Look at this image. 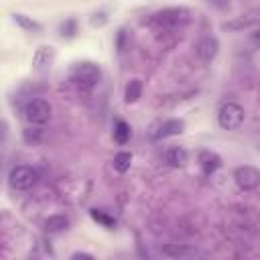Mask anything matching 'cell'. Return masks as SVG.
<instances>
[{
    "instance_id": "22",
    "label": "cell",
    "mask_w": 260,
    "mask_h": 260,
    "mask_svg": "<svg viewBox=\"0 0 260 260\" xmlns=\"http://www.w3.org/2000/svg\"><path fill=\"white\" fill-rule=\"evenodd\" d=\"M116 45H118V51L124 53L126 51V30H118V37H116Z\"/></svg>"
},
{
    "instance_id": "9",
    "label": "cell",
    "mask_w": 260,
    "mask_h": 260,
    "mask_svg": "<svg viewBox=\"0 0 260 260\" xmlns=\"http://www.w3.org/2000/svg\"><path fill=\"white\" fill-rule=\"evenodd\" d=\"M197 162H199V167H201V171H203L205 177L213 175V173L221 167L219 154H215V152H211V150H207V148H201V150L197 152Z\"/></svg>"
},
{
    "instance_id": "20",
    "label": "cell",
    "mask_w": 260,
    "mask_h": 260,
    "mask_svg": "<svg viewBox=\"0 0 260 260\" xmlns=\"http://www.w3.org/2000/svg\"><path fill=\"white\" fill-rule=\"evenodd\" d=\"M106 22H108V14H106L104 10L93 12V14H91V18H89V24H91V26H104Z\"/></svg>"
},
{
    "instance_id": "15",
    "label": "cell",
    "mask_w": 260,
    "mask_h": 260,
    "mask_svg": "<svg viewBox=\"0 0 260 260\" xmlns=\"http://www.w3.org/2000/svg\"><path fill=\"white\" fill-rule=\"evenodd\" d=\"M130 136H132L130 126H128L124 120H116V122H114V140H116L118 144H126V142L130 140Z\"/></svg>"
},
{
    "instance_id": "25",
    "label": "cell",
    "mask_w": 260,
    "mask_h": 260,
    "mask_svg": "<svg viewBox=\"0 0 260 260\" xmlns=\"http://www.w3.org/2000/svg\"><path fill=\"white\" fill-rule=\"evenodd\" d=\"M6 138V124L0 120V140H4Z\"/></svg>"
},
{
    "instance_id": "2",
    "label": "cell",
    "mask_w": 260,
    "mask_h": 260,
    "mask_svg": "<svg viewBox=\"0 0 260 260\" xmlns=\"http://www.w3.org/2000/svg\"><path fill=\"white\" fill-rule=\"evenodd\" d=\"M189 20H191V10L185 6H171L152 14V22L162 28H181Z\"/></svg>"
},
{
    "instance_id": "10",
    "label": "cell",
    "mask_w": 260,
    "mask_h": 260,
    "mask_svg": "<svg viewBox=\"0 0 260 260\" xmlns=\"http://www.w3.org/2000/svg\"><path fill=\"white\" fill-rule=\"evenodd\" d=\"M256 22H258V10H250V12L238 16V18H234V20L223 22L221 28H225V30H244V28L254 26Z\"/></svg>"
},
{
    "instance_id": "7",
    "label": "cell",
    "mask_w": 260,
    "mask_h": 260,
    "mask_svg": "<svg viewBox=\"0 0 260 260\" xmlns=\"http://www.w3.org/2000/svg\"><path fill=\"white\" fill-rule=\"evenodd\" d=\"M219 53V43L215 37H201L195 43V55L203 61V63H211Z\"/></svg>"
},
{
    "instance_id": "24",
    "label": "cell",
    "mask_w": 260,
    "mask_h": 260,
    "mask_svg": "<svg viewBox=\"0 0 260 260\" xmlns=\"http://www.w3.org/2000/svg\"><path fill=\"white\" fill-rule=\"evenodd\" d=\"M71 258L77 260V258H93V256L91 254H85V252H75V254H71Z\"/></svg>"
},
{
    "instance_id": "21",
    "label": "cell",
    "mask_w": 260,
    "mask_h": 260,
    "mask_svg": "<svg viewBox=\"0 0 260 260\" xmlns=\"http://www.w3.org/2000/svg\"><path fill=\"white\" fill-rule=\"evenodd\" d=\"M24 140L37 144V142L41 140V130H39V128H28V130H24Z\"/></svg>"
},
{
    "instance_id": "1",
    "label": "cell",
    "mask_w": 260,
    "mask_h": 260,
    "mask_svg": "<svg viewBox=\"0 0 260 260\" xmlns=\"http://www.w3.org/2000/svg\"><path fill=\"white\" fill-rule=\"evenodd\" d=\"M69 77H71V81H73L77 87H81V89H91V87H95V85L100 83V79H102V69H100V65H95V63H91V61H83V63H75V65L71 67Z\"/></svg>"
},
{
    "instance_id": "17",
    "label": "cell",
    "mask_w": 260,
    "mask_h": 260,
    "mask_svg": "<svg viewBox=\"0 0 260 260\" xmlns=\"http://www.w3.org/2000/svg\"><path fill=\"white\" fill-rule=\"evenodd\" d=\"M12 20L20 26V28H24V30H35V32H39L41 30V22H37L35 18H30V16H26V14H12Z\"/></svg>"
},
{
    "instance_id": "3",
    "label": "cell",
    "mask_w": 260,
    "mask_h": 260,
    "mask_svg": "<svg viewBox=\"0 0 260 260\" xmlns=\"http://www.w3.org/2000/svg\"><path fill=\"white\" fill-rule=\"evenodd\" d=\"M244 118H246L244 108L236 102H225L217 112V124L223 130H238L244 124Z\"/></svg>"
},
{
    "instance_id": "6",
    "label": "cell",
    "mask_w": 260,
    "mask_h": 260,
    "mask_svg": "<svg viewBox=\"0 0 260 260\" xmlns=\"http://www.w3.org/2000/svg\"><path fill=\"white\" fill-rule=\"evenodd\" d=\"M234 181L242 191H254L260 185V171L252 165L238 167L234 171Z\"/></svg>"
},
{
    "instance_id": "13",
    "label": "cell",
    "mask_w": 260,
    "mask_h": 260,
    "mask_svg": "<svg viewBox=\"0 0 260 260\" xmlns=\"http://www.w3.org/2000/svg\"><path fill=\"white\" fill-rule=\"evenodd\" d=\"M67 228H69V217L63 213H57L45 219V230L49 234H59V232H65Z\"/></svg>"
},
{
    "instance_id": "23",
    "label": "cell",
    "mask_w": 260,
    "mask_h": 260,
    "mask_svg": "<svg viewBox=\"0 0 260 260\" xmlns=\"http://www.w3.org/2000/svg\"><path fill=\"white\" fill-rule=\"evenodd\" d=\"M211 6H215L217 10H228L230 8V2L228 0H207Z\"/></svg>"
},
{
    "instance_id": "8",
    "label": "cell",
    "mask_w": 260,
    "mask_h": 260,
    "mask_svg": "<svg viewBox=\"0 0 260 260\" xmlns=\"http://www.w3.org/2000/svg\"><path fill=\"white\" fill-rule=\"evenodd\" d=\"M183 130H185V122L179 120V118H171V120H165L162 124H158V128L152 134V138L154 140H162V138L179 136V134H183Z\"/></svg>"
},
{
    "instance_id": "14",
    "label": "cell",
    "mask_w": 260,
    "mask_h": 260,
    "mask_svg": "<svg viewBox=\"0 0 260 260\" xmlns=\"http://www.w3.org/2000/svg\"><path fill=\"white\" fill-rule=\"evenodd\" d=\"M142 95V81L140 79H130L124 87V102L126 104H134L138 102Z\"/></svg>"
},
{
    "instance_id": "12",
    "label": "cell",
    "mask_w": 260,
    "mask_h": 260,
    "mask_svg": "<svg viewBox=\"0 0 260 260\" xmlns=\"http://www.w3.org/2000/svg\"><path fill=\"white\" fill-rule=\"evenodd\" d=\"M187 160H189V154H187V150H185L183 146H171V148L167 150V162H169L173 169L185 167Z\"/></svg>"
},
{
    "instance_id": "5",
    "label": "cell",
    "mask_w": 260,
    "mask_h": 260,
    "mask_svg": "<svg viewBox=\"0 0 260 260\" xmlns=\"http://www.w3.org/2000/svg\"><path fill=\"white\" fill-rule=\"evenodd\" d=\"M24 118L30 124H45V122H49V118H51V104L47 100H41V98H35L30 102H26Z\"/></svg>"
},
{
    "instance_id": "11",
    "label": "cell",
    "mask_w": 260,
    "mask_h": 260,
    "mask_svg": "<svg viewBox=\"0 0 260 260\" xmlns=\"http://www.w3.org/2000/svg\"><path fill=\"white\" fill-rule=\"evenodd\" d=\"M53 59H55V49L49 47V45H43V47H39V49L35 51V55H32V65H35L39 71H43V69L51 67Z\"/></svg>"
},
{
    "instance_id": "19",
    "label": "cell",
    "mask_w": 260,
    "mask_h": 260,
    "mask_svg": "<svg viewBox=\"0 0 260 260\" xmlns=\"http://www.w3.org/2000/svg\"><path fill=\"white\" fill-rule=\"evenodd\" d=\"M59 32H61L63 39H71V37H75V32H77V20H75V18H67L65 22H61Z\"/></svg>"
},
{
    "instance_id": "16",
    "label": "cell",
    "mask_w": 260,
    "mask_h": 260,
    "mask_svg": "<svg viewBox=\"0 0 260 260\" xmlns=\"http://www.w3.org/2000/svg\"><path fill=\"white\" fill-rule=\"evenodd\" d=\"M130 165H132V152H128V150L116 152V156H114V169H116L118 173L130 171Z\"/></svg>"
},
{
    "instance_id": "4",
    "label": "cell",
    "mask_w": 260,
    "mask_h": 260,
    "mask_svg": "<svg viewBox=\"0 0 260 260\" xmlns=\"http://www.w3.org/2000/svg\"><path fill=\"white\" fill-rule=\"evenodd\" d=\"M37 181H39V171L32 167H26V165L14 167L8 175V183L16 191H28L37 185Z\"/></svg>"
},
{
    "instance_id": "18",
    "label": "cell",
    "mask_w": 260,
    "mask_h": 260,
    "mask_svg": "<svg viewBox=\"0 0 260 260\" xmlns=\"http://www.w3.org/2000/svg\"><path fill=\"white\" fill-rule=\"evenodd\" d=\"M89 215H91V219H93V221L102 223V225H104V228H108V230H112V228L116 225V219H114L110 213H106L104 209H91V211H89Z\"/></svg>"
}]
</instances>
